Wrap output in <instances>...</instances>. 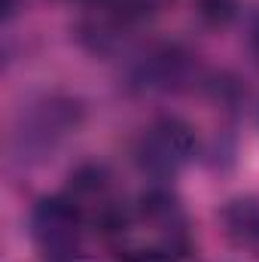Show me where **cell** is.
<instances>
[{
    "instance_id": "6da1fadb",
    "label": "cell",
    "mask_w": 259,
    "mask_h": 262,
    "mask_svg": "<svg viewBox=\"0 0 259 262\" xmlns=\"http://www.w3.org/2000/svg\"><path fill=\"white\" fill-rule=\"evenodd\" d=\"M82 122V104L70 95H40L28 101L9 134V156L18 165H40L64 143Z\"/></svg>"
},
{
    "instance_id": "7a4b0ae2",
    "label": "cell",
    "mask_w": 259,
    "mask_h": 262,
    "mask_svg": "<svg viewBox=\"0 0 259 262\" xmlns=\"http://www.w3.org/2000/svg\"><path fill=\"white\" fill-rule=\"evenodd\" d=\"M195 146L198 143H195V131L189 122H183L180 116H162L140 134L134 146V159L143 174L171 180L192 162Z\"/></svg>"
},
{
    "instance_id": "3957f363",
    "label": "cell",
    "mask_w": 259,
    "mask_h": 262,
    "mask_svg": "<svg viewBox=\"0 0 259 262\" xmlns=\"http://www.w3.org/2000/svg\"><path fill=\"white\" fill-rule=\"evenodd\" d=\"M198 79L201 73L195 55L177 43L153 46L131 64V85L140 92H180Z\"/></svg>"
},
{
    "instance_id": "277c9868",
    "label": "cell",
    "mask_w": 259,
    "mask_h": 262,
    "mask_svg": "<svg viewBox=\"0 0 259 262\" xmlns=\"http://www.w3.org/2000/svg\"><path fill=\"white\" fill-rule=\"evenodd\" d=\"M82 229L85 216L67 195L40 198L31 210V235L43 256L82 244Z\"/></svg>"
},
{
    "instance_id": "5b68a950",
    "label": "cell",
    "mask_w": 259,
    "mask_h": 262,
    "mask_svg": "<svg viewBox=\"0 0 259 262\" xmlns=\"http://www.w3.org/2000/svg\"><path fill=\"white\" fill-rule=\"evenodd\" d=\"M137 216L143 226H149L159 238L162 247L174 250L177 256H186L189 250V223H186V210L180 204V198L165 186H153L146 189L137 201Z\"/></svg>"
},
{
    "instance_id": "8992f818",
    "label": "cell",
    "mask_w": 259,
    "mask_h": 262,
    "mask_svg": "<svg viewBox=\"0 0 259 262\" xmlns=\"http://www.w3.org/2000/svg\"><path fill=\"white\" fill-rule=\"evenodd\" d=\"M220 223L232 247L259 256V195L229 198L220 210Z\"/></svg>"
},
{
    "instance_id": "52a82bcc",
    "label": "cell",
    "mask_w": 259,
    "mask_h": 262,
    "mask_svg": "<svg viewBox=\"0 0 259 262\" xmlns=\"http://www.w3.org/2000/svg\"><path fill=\"white\" fill-rule=\"evenodd\" d=\"M171 0H101V12H107L116 25L122 28H134L140 21H149L156 18Z\"/></svg>"
},
{
    "instance_id": "ba28073f",
    "label": "cell",
    "mask_w": 259,
    "mask_h": 262,
    "mask_svg": "<svg viewBox=\"0 0 259 262\" xmlns=\"http://www.w3.org/2000/svg\"><path fill=\"white\" fill-rule=\"evenodd\" d=\"M195 12L207 28H229L238 15V0H195Z\"/></svg>"
},
{
    "instance_id": "9c48e42d",
    "label": "cell",
    "mask_w": 259,
    "mask_h": 262,
    "mask_svg": "<svg viewBox=\"0 0 259 262\" xmlns=\"http://www.w3.org/2000/svg\"><path fill=\"white\" fill-rule=\"evenodd\" d=\"M119 262H180V256L162 244H153V247H125L119 253Z\"/></svg>"
},
{
    "instance_id": "30bf717a",
    "label": "cell",
    "mask_w": 259,
    "mask_h": 262,
    "mask_svg": "<svg viewBox=\"0 0 259 262\" xmlns=\"http://www.w3.org/2000/svg\"><path fill=\"white\" fill-rule=\"evenodd\" d=\"M43 262H92V256L82 250V244H76V247H67V250H58V253H46Z\"/></svg>"
},
{
    "instance_id": "8fae6325",
    "label": "cell",
    "mask_w": 259,
    "mask_h": 262,
    "mask_svg": "<svg viewBox=\"0 0 259 262\" xmlns=\"http://www.w3.org/2000/svg\"><path fill=\"white\" fill-rule=\"evenodd\" d=\"M250 49L259 61V12H253V18H250Z\"/></svg>"
},
{
    "instance_id": "7c38bea8",
    "label": "cell",
    "mask_w": 259,
    "mask_h": 262,
    "mask_svg": "<svg viewBox=\"0 0 259 262\" xmlns=\"http://www.w3.org/2000/svg\"><path fill=\"white\" fill-rule=\"evenodd\" d=\"M98 3H101V0H98Z\"/></svg>"
}]
</instances>
